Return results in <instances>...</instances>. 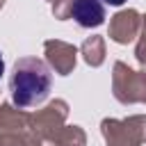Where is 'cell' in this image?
Wrapping results in <instances>:
<instances>
[{
	"label": "cell",
	"instance_id": "obj_1",
	"mask_svg": "<svg viewBox=\"0 0 146 146\" xmlns=\"http://www.w3.org/2000/svg\"><path fill=\"white\" fill-rule=\"evenodd\" d=\"M11 100L21 107L39 105L50 94V71L36 57H23L14 64V73L9 80Z\"/></svg>",
	"mask_w": 146,
	"mask_h": 146
},
{
	"label": "cell",
	"instance_id": "obj_2",
	"mask_svg": "<svg viewBox=\"0 0 146 146\" xmlns=\"http://www.w3.org/2000/svg\"><path fill=\"white\" fill-rule=\"evenodd\" d=\"M71 16L82 27H96L105 21V9L100 0H73Z\"/></svg>",
	"mask_w": 146,
	"mask_h": 146
},
{
	"label": "cell",
	"instance_id": "obj_3",
	"mask_svg": "<svg viewBox=\"0 0 146 146\" xmlns=\"http://www.w3.org/2000/svg\"><path fill=\"white\" fill-rule=\"evenodd\" d=\"M100 2H105V5H114V7H119V5H123L125 0H100Z\"/></svg>",
	"mask_w": 146,
	"mask_h": 146
},
{
	"label": "cell",
	"instance_id": "obj_4",
	"mask_svg": "<svg viewBox=\"0 0 146 146\" xmlns=\"http://www.w3.org/2000/svg\"><path fill=\"white\" fill-rule=\"evenodd\" d=\"M2 73H5V59H2V52H0V78H2Z\"/></svg>",
	"mask_w": 146,
	"mask_h": 146
}]
</instances>
